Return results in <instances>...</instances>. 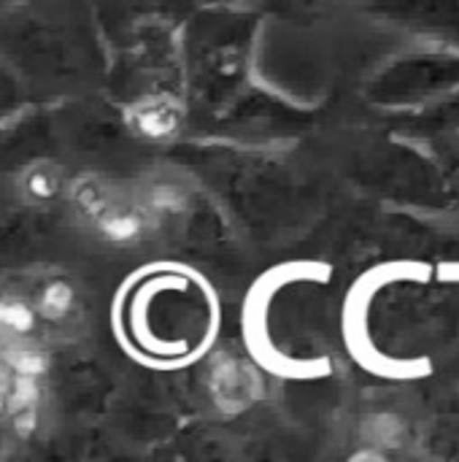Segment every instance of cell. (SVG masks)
<instances>
[{
  "label": "cell",
  "instance_id": "7a4b0ae2",
  "mask_svg": "<svg viewBox=\"0 0 459 462\" xmlns=\"http://www.w3.org/2000/svg\"><path fill=\"white\" fill-rule=\"evenodd\" d=\"M436 279V265L425 260H384L363 271L346 290L341 306V338L349 357L368 374L384 382H419L433 376V360L414 355L398 357L384 352L371 336L373 300L395 284H427Z\"/></svg>",
  "mask_w": 459,
  "mask_h": 462
},
{
  "label": "cell",
  "instance_id": "277c9868",
  "mask_svg": "<svg viewBox=\"0 0 459 462\" xmlns=\"http://www.w3.org/2000/svg\"><path fill=\"white\" fill-rule=\"evenodd\" d=\"M436 279L441 284H457L459 287V260H444L436 265Z\"/></svg>",
  "mask_w": 459,
  "mask_h": 462
},
{
  "label": "cell",
  "instance_id": "6da1fadb",
  "mask_svg": "<svg viewBox=\"0 0 459 462\" xmlns=\"http://www.w3.org/2000/svg\"><path fill=\"white\" fill-rule=\"evenodd\" d=\"M222 311L214 287L189 265H138L116 290L111 330L122 352L151 371H179L208 355Z\"/></svg>",
  "mask_w": 459,
  "mask_h": 462
},
{
  "label": "cell",
  "instance_id": "3957f363",
  "mask_svg": "<svg viewBox=\"0 0 459 462\" xmlns=\"http://www.w3.org/2000/svg\"><path fill=\"white\" fill-rule=\"evenodd\" d=\"M333 265L322 260H287L265 268L246 290L241 306V338L252 363L273 379L284 382H317L330 376L333 363L327 357H295L281 352L271 336V306L279 292L295 284H327Z\"/></svg>",
  "mask_w": 459,
  "mask_h": 462
}]
</instances>
